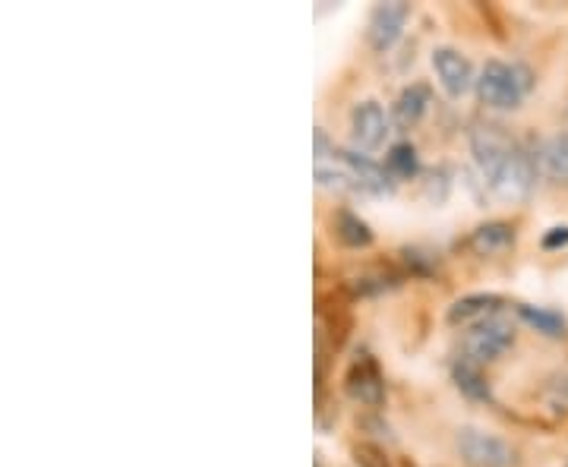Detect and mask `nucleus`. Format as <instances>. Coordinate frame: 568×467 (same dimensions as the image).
<instances>
[{
  "instance_id": "6ab92c4d",
  "label": "nucleus",
  "mask_w": 568,
  "mask_h": 467,
  "mask_svg": "<svg viewBox=\"0 0 568 467\" xmlns=\"http://www.w3.org/2000/svg\"><path fill=\"white\" fill-rule=\"evenodd\" d=\"M543 250H559V247H568V228H550L543 234Z\"/></svg>"
},
{
  "instance_id": "2eb2a0df",
  "label": "nucleus",
  "mask_w": 568,
  "mask_h": 467,
  "mask_svg": "<svg viewBox=\"0 0 568 467\" xmlns=\"http://www.w3.org/2000/svg\"><path fill=\"white\" fill-rule=\"evenodd\" d=\"M452 379L461 389V395H468L471 401H493V392H490V382L483 379L480 373V363H471V360H458L452 367Z\"/></svg>"
},
{
  "instance_id": "4468645a",
  "label": "nucleus",
  "mask_w": 568,
  "mask_h": 467,
  "mask_svg": "<svg viewBox=\"0 0 568 467\" xmlns=\"http://www.w3.org/2000/svg\"><path fill=\"white\" fill-rule=\"evenodd\" d=\"M537 168L553 177V180H568V133H556L537 149Z\"/></svg>"
},
{
  "instance_id": "ddd939ff",
  "label": "nucleus",
  "mask_w": 568,
  "mask_h": 467,
  "mask_svg": "<svg viewBox=\"0 0 568 467\" xmlns=\"http://www.w3.org/2000/svg\"><path fill=\"white\" fill-rule=\"evenodd\" d=\"M332 234L338 237V243H344V247L351 250H367L373 247V231L370 225L363 221L360 215L348 212V209H338L332 215Z\"/></svg>"
},
{
  "instance_id": "f8f14e48",
  "label": "nucleus",
  "mask_w": 568,
  "mask_h": 467,
  "mask_svg": "<svg viewBox=\"0 0 568 467\" xmlns=\"http://www.w3.org/2000/svg\"><path fill=\"white\" fill-rule=\"evenodd\" d=\"M499 297L496 294H468V297H458L449 313H445V319L452 322V326H464V322H483L486 316L499 313Z\"/></svg>"
},
{
  "instance_id": "9b49d317",
  "label": "nucleus",
  "mask_w": 568,
  "mask_h": 467,
  "mask_svg": "<svg viewBox=\"0 0 568 467\" xmlns=\"http://www.w3.org/2000/svg\"><path fill=\"white\" fill-rule=\"evenodd\" d=\"M515 247V228L509 221H486L471 234V250L477 256H496Z\"/></svg>"
},
{
  "instance_id": "aec40b11",
  "label": "nucleus",
  "mask_w": 568,
  "mask_h": 467,
  "mask_svg": "<svg viewBox=\"0 0 568 467\" xmlns=\"http://www.w3.org/2000/svg\"><path fill=\"white\" fill-rule=\"evenodd\" d=\"M550 392H553L556 398L568 401V373H562V376H556V379L550 382Z\"/></svg>"
},
{
  "instance_id": "9d476101",
  "label": "nucleus",
  "mask_w": 568,
  "mask_h": 467,
  "mask_svg": "<svg viewBox=\"0 0 568 467\" xmlns=\"http://www.w3.org/2000/svg\"><path fill=\"white\" fill-rule=\"evenodd\" d=\"M430 101H433L430 86H423V83L408 86V89L398 95V101H395V127L398 130L417 127L420 120H423V114H426V108H430Z\"/></svg>"
},
{
  "instance_id": "7ed1b4c3",
  "label": "nucleus",
  "mask_w": 568,
  "mask_h": 467,
  "mask_svg": "<svg viewBox=\"0 0 568 467\" xmlns=\"http://www.w3.org/2000/svg\"><path fill=\"white\" fill-rule=\"evenodd\" d=\"M531 89V73L524 67H509L502 60H486L477 76V95L486 108L496 111H515L521 98Z\"/></svg>"
},
{
  "instance_id": "20e7f679",
  "label": "nucleus",
  "mask_w": 568,
  "mask_h": 467,
  "mask_svg": "<svg viewBox=\"0 0 568 467\" xmlns=\"http://www.w3.org/2000/svg\"><path fill=\"white\" fill-rule=\"evenodd\" d=\"M515 341V329L512 322L505 319L502 313L486 316L483 322H474L471 332L464 335V360L471 363H486L496 360L502 351H509Z\"/></svg>"
},
{
  "instance_id": "1a4fd4ad",
  "label": "nucleus",
  "mask_w": 568,
  "mask_h": 467,
  "mask_svg": "<svg viewBox=\"0 0 568 467\" xmlns=\"http://www.w3.org/2000/svg\"><path fill=\"white\" fill-rule=\"evenodd\" d=\"M344 389L348 395L360 404H367V408H379L385 401V379H382V370L373 357L363 354L360 360L351 363L348 376H344Z\"/></svg>"
},
{
  "instance_id": "0eeeda50",
  "label": "nucleus",
  "mask_w": 568,
  "mask_h": 467,
  "mask_svg": "<svg viewBox=\"0 0 568 467\" xmlns=\"http://www.w3.org/2000/svg\"><path fill=\"white\" fill-rule=\"evenodd\" d=\"M408 16H411V7L404 4V0H389V4H379L370 13V26H367L373 51L385 54L389 48H395L404 26H408Z\"/></svg>"
},
{
  "instance_id": "39448f33",
  "label": "nucleus",
  "mask_w": 568,
  "mask_h": 467,
  "mask_svg": "<svg viewBox=\"0 0 568 467\" xmlns=\"http://www.w3.org/2000/svg\"><path fill=\"white\" fill-rule=\"evenodd\" d=\"M455 445L468 467H512L515 464V452L509 442H502L499 436H490L483 430H474V426L458 430Z\"/></svg>"
},
{
  "instance_id": "a211bd4d",
  "label": "nucleus",
  "mask_w": 568,
  "mask_h": 467,
  "mask_svg": "<svg viewBox=\"0 0 568 467\" xmlns=\"http://www.w3.org/2000/svg\"><path fill=\"white\" fill-rule=\"evenodd\" d=\"M354 458H357L360 467H389V461H385L379 445H370V442L354 445Z\"/></svg>"
},
{
  "instance_id": "dca6fc26",
  "label": "nucleus",
  "mask_w": 568,
  "mask_h": 467,
  "mask_svg": "<svg viewBox=\"0 0 568 467\" xmlns=\"http://www.w3.org/2000/svg\"><path fill=\"white\" fill-rule=\"evenodd\" d=\"M385 171L392 174V180H411L420 174V158L411 142H395L385 155Z\"/></svg>"
},
{
  "instance_id": "f3484780",
  "label": "nucleus",
  "mask_w": 568,
  "mask_h": 467,
  "mask_svg": "<svg viewBox=\"0 0 568 467\" xmlns=\"http://www.w3.org/2000/svg\"><path fill=\"white\" fill-rule=\"evenodd\" d=\"M518 316H521V322H527V326L537 329L546 338H562L565 329H568L559 313L543 310V307H527V303H524V307H518Z\"/></svg>"
},
{
  "instance_id": "f257e3e1",
  "label": "nucleus",
  "mask_w": 568,
  "mask_h": 467,
  "mask_svg": "<svg viewBox=\"0 0 568 467\" xmlns=\"http://www.w3.org/2000/svg\"><path fill=\"white\" fill-rule=\"evenodd\" d=\"M471 152L483 174V184L499 199H524L534 190L537 158L527 155L518 142L493 124H480L471 130Z\"/></svg>"
},
{
  "instance_id": "f03ea898",
  "label": "nucleus",
  "mask_w": 568,
  "mask_h": 467,
  "mask_svg": "<svg viewBox=\"0 0 568 467\" xmlns=\"http://www.w3.org/2000/svg\"><path fill=\"white\" fill-rule=\"evenodd\" d=\"M316 180L329 190H351L370 196H389L395 190L392 174L360 152L335 149L326 133L316 130Z\"/></svg>"
},
{
  "instance_id": "423d86ee",
  "label": "nucleus",
  "mask_w": 568,
  "mask_h": 467,
  "mask_svg": "<svg viewBox=\"0 0 568 467\" xmlns=\"http://www.w3.org/2000/svg\"><path fill=\"white\" fill-rule=\"evenodd\" d=\"M389 136V117H385L379 101H360L351 111V142L357 152H376L382 149Z\"/></svg>"
},
{
  "instance_id": "6e6552de",
  "label": "nucleus",
  "mask_w": 568,
  "mask_h": 467,
  "mask_svg": "<svg viewBox=\"0 0 568 467\" xmlns=\"http://www.w3.org/2000/svg\"><path fill=\"white\" fill-rule=\"evenodd\" d=\"M433 70L439 76V86L445 89L449 98H461V95L471 92V86H477L471 60L455 48H436L433 51Z\"/></svg>"
}]
</instances>
